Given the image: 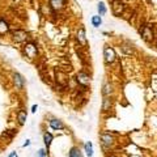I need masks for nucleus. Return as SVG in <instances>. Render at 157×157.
<instances>
[{"mask_svg":"<svg viewBox=\"0 0 157 157\" xmlns=\"http://www.w3.org/2000/svg\"><path fill=\"white\" fill-rule=\"evenodd\" d=\"M12 38H13L14 42H19V43L25 42V41L28 39V33L24 31V30H21V29H17V30L13 31Z\"/></svg>","mask_w":157,"mask_h":157,"instance_id":"3","label":"nucleus"},{"mask_svg":"<svg viewBox=\"0 0 157 157\" xmlns=\"http://www.w3.org/2000/svg\"><path fill=\"white\" fill-rule=\"evenodd\" d=\"M8 30H9V25H8V22L5 21V20L0 19V34H5Z\"/></svg>","mask_w":157,"mask_h":157,"instance_id":"12","label":"nucleus"},{"mask_svg":"<svg viewBox=\"0 0 157 157\" xmlns=\"http://www.w3.org/2000/svg\"><path fill=\"white\" fill-rule=\"evenodd\" d=\"M102 93H103V96H110V94H111V93H113V85H111V84L107 83L106 85L103 86Z\"/></svg>","mask_w":157,"mask_h":157,"instance_id":"19","label":"nucleus"},{"mask_svg":"<svg viewBox=\"0 0 157 157\" xmlns=\"http://www.w3.org/2000/svg\"><path fill=\"white\" fill-rule=\"evenodd\" d=\"M43 140H45V145L49 148L51 144V141H52V135L50 132H46L45 135H43Z\"/></svg>","mask_w":157,"mask_h":157,"instance_id":"15","label":"nucleus"},{"mask_svg":"<svg viewBox=\"0 0 157 157\" xmlns=\"http://www.w3.org/2000/svg\"><path fill=\"white\" fill-rule=\"evenodd\" d=\"M17 119H19V123L20 124H24L25 121H26V113L24 110H21V111H19V114H17Z\"/></svg>","mask_w":157,"mask_h":157,"instance_id":"17","label":"nucleus"},{"mask_svg":"<svg viewBox=\"0 0 157 157\" xmlns=\"http://www.w3.org/2000/svg\"><path fill=\"white\" fill-rule=\"evenodd\" d=\"M101 143H102L103 147L110 148L113 144H114V139L110 133H101Z\"/></svg>","mask_w":157,"mask_h":157,"instance_id":"6","label":"nucleus"},{"mask_svg":"<svg viewBox=\"0 0 157 157\" xmlns=\"http://www.w3.org/2000/svg\"><path fill=\"white\" fill-rule=\"evenodd\" d=\"M103 58H105V62H106V63H113V62H114L115 58H117L114 49L110 47V46H105V49H103Z\"/></svg>","mask_w":157,"mask_h":157,"instance_id":"1","label":"nucleus"},{"mask_svg":"<svg viewBox=\"0 0 157 157\" xmlns=\"http://www.w3.org/2000/svg\"><path fill=\"white\" fill-rule=\"evenodd\" d=\"M76 39H77V42L80 43V45H83V46L86 45V33H85V29H84V28H80L77 30Z\"/></svg>","mask_w":157,"mask_h":157,"instance_id":"7","label":"nucleus"},{"mask_svg":"<svg viewBox=\"0 0 157 157\" xmlns=\"http://www.w3.org/2000/svg\"><path fill=\"white\" fill-rule=\"evenodd\" d=\"M123 3L121 1V0H114V3H113V13L115 14V16H119V14H122L123 12Z\"/></svg>","mask_w":157,"mask_h":157,"instance_id":"8","label":"nucleus"},{"mask_svg":"<svg viewBox=\"0 0 157 157\" xmlns=\"http://www.w3.org/2000/svg\"><path fill=\"white\" fill-rule=\"evenodd\" d=\"M31 111H33V113H36V111H37V106H36V105H34V106L31 107Z\"/></svg>","mask_w":157,"mask_h":157,"instance_id":"23","label":"nucleus"},{"mask_svg":"<svg viewBox=\"0 0 157 157\" xmlns=\"http://www.w3.org/2000/svg\"><path fill=\"white\" fill-rule=\"evenodd\" d=\"M101 24H102V19H101V16H93L92 17V25L94 26V28H100Z\"/></svg>","mask_w":157,"mask_h":157,"instance_id":"13","label":"nucleus"},{"mask_svg":"<svg viewBox=\"0 0 157 157\" xmlns=\"http://www.w3.org/2000/svg\"><path fill=\"white\" fill-rule=\"evenodd\" d=\"M24 52L26 54V56H28V58L33 59V58H36V55H37V52H38V50H37V46L34 45L33 42H28L24 46Z\"/></svg>","mask_w":157,"mask_h":157,"instance_id":"2","label":"nucleus"},{"mask_svg":"<svg viewBox=\"0 0 157 157\" xmlns=\"http://www.w3.org/2000/svg\"><path fill=\"white\" fill-rule=\"evenodd\" d=\"M13 80H14V85H16V88H19V89L24 88L25 80H24V77H22L20 74H14L13 75Z\"/></svg>","mask_w":157,"mask_h":157,"instance_id":"9","label":"nucleus"},{"mask_svg":"<svg viewBox=\"0 0 157 157\" xmlns=\"http://www.w3.org/2000/svg\"><path fill=\"white\" fill-rule=\"evenodd\" d=\"M50 127L54 130H63L64 128V124H63L62 121L59 119H51L50 121Z\"/></svg>","mask_w":157,"mask_h":157,"instance_id":"10","label":"nucleus"},{"mask_svg":"<svg viewBox=\"0 0 157 157\" xmlns=\"http://www.w3.org/2000/svg\"><path fill=\"white\" fill-rule=\"evenodd\" d=\"M110 106H111V101H110V98H105L103 100V106H102V109H103V111H107V110L110 109Z\"/></svg>","mask_w":157,"mask_h":157,"instance_id":"20","label":"nucleus"},{"mask_svg":"<svg viewBox=\"0 0 157 157\" xmlns=\"http://www.w3.org/2000/svg\"><path fill=\"white\" fill-rule=\"evenodd\" d=\"M84 148H85V153L89 157L93 156V144L91 143V141H86L85 145H84Z\"/></svg>","mask_w":157,"mask_h":157,"instance_id":"14","label":"nucleus"},{"mask_svg":"<svg viewBox=\"0 0 157 157\" xmlns=\"http://www.w3.org/2000/svg\"><path fill=\"white\" fill-rule=\"evenodd\" d=\"M76 80H77V83L83 86H88L89 84H91V76H89L88 74H85V72H78L76 76Z\"/></svg>","mask_w":157,"mask_h":157,"instance_id":"5","label":"nucleus"},{"mask_svg":"<svg viewBox=\"0 0 157 157\" xmlns=\"http://www.w3.org/2000/svg\"><path fill=\"white\" fill-rule=\"evenodd\" d=\"M68 157H81V152H80V149L76 147H74V148H71V151H69V156Z\"/></svg>","mask_w":157,"mask_h":157,"instance_id":"18","label":"nucleus"},{"mask_svg":"<svg viewBox=\"0 0 157 157\" xmlns=\"http://www.w3.org/2000/svg\"><path fill=\"white\" fill-rule=\"evenodd\" d=\"M50 4L55 11H59V9H62L63 5H64V0H50Z\"/></svg>","mask_w":157,"mask_h":157,"instance_id":"11","label":"nucleus"},{"mask_svg":"<svg viewBox=\"0 0 157 157\" xmlns=\"http://www.w3.org/2000/svg\"><path fill=\"white\" fill-rule=\"evenodd\" d=\"M38 157H46L45 149H39V151H38Z\"/></svg>","mask_w":157,"mask_h":157,"instance_id":"21","label":"nucleus"},{"mask_svg":"<svg viewBox=\"0 0 157 157\" xmlns=\"http://www.w3.org/2000/svg\"><path fill=\"white\" fill-rule=\"evenodd\" d=\"M97 9H98V13H100L98 16H103V14H106V5H105V3H102V1L98 3Z\"/></svg>","mask_w":157,"mask_h":157,"instance_id":"16","label":"nucleus"},{"mask_svg":"<svg viewBox=\"0 0 157 157\" xmlns=\"http://www.w3.org/2000/svg\"><path fill=\"white\" fill-rule=\"evenodd\" d=\"M140 33H141V37L144 38V41L147 42H151L153 39V31H152V28L149 25H145L140 29Z\"/></svg>","mask_w":157,"mask_h":157,"instance_id":"4","label":"nucleus"},{"mask_svg":"<svg viewBox=\"0 0 157 157\" xmlns=\"http://www.w3.org/2000/svg\"><path fill=\"white\" fill-rule=\"evenodd\" d=\"M8 157H19V156H17V153H16V152H12Z\"/></svg>","mask_w":157,"mask_h":157,"instance_id":"22","label":"nucleus"}]
</instances>
